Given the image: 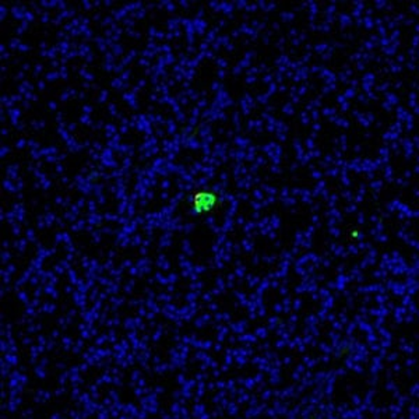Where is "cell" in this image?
Here are the masks:
<instances>
[{
  "label": "cell",
  "instance_id": "obj_1",
  "mask_svg": "<svg viewBox=\"0 0 419 419\" xmlns=\"http://www.w3.org/2000/svg\"><path fill=\"white\" fill-rule=\"evenodd\" d=\"M220 206H221V197L218 193H215L213 190L202 189V190H196L190 196V207L199 215L211 214Z\"/></svg>",
  "mask_w": 419,
  "mask_h": 419
}]
</instances>
